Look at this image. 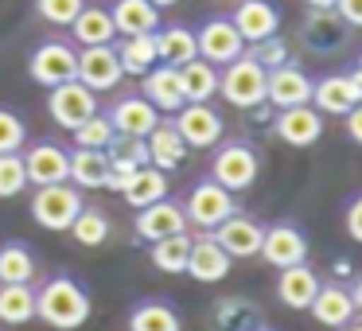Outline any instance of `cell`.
Listing matches in <instances>:
<instances>
[{
    "label": "cell",
    "instance_id": "6",
    "mask_svg": "<svg viewBox=\"0 0 362 331\" xmlns=\"http://www.w3.org/2000/svg\"><path fill=\"white\" fill-rule=\"evenodd\" d=\"M234 211H238L234 191H226L218 180H211V175H203V180L191 183L187 199H183L187 226H195V230H214L218 222H226Z\"/></svg>",
    "mask_w": 362,
    "mask_h": 331
},
{
    "label": "cell",
    "instance_id": "44",
    "mask_svg": "<svg viewBox=\"0 0 362 331\" xmlns=\"http://www.w3.org/2000/svg\"><path fill=\"white\" fill-rule=\"evenodd\" d=\"M343 226H346V234L354 238V242H362V191L346 203V211H343Z\"/></svg>",
    "mask_w": 362,
    "mask_h": 331
},
{
    "label": "cell",
    "instance_id": "17",
    "mask_svg": "<svg viewBox=\"0 0 362 331\" xmlns=\"http://www.w3.org/2000/svg\"><path fill=\"white\" fill-rule=\"evenodd\" d=\"M312 82L308 79V71L292 59V63L276 66V71H269V82H265V105H273V110H292V105H308L312 102Z\"/></svg>",
    "mask_w": 362,
    "mask_h": 331
},
{
    "label": "cell",
    "instance_id": "11",
    "mask_svg": "<svg viewBox=\"0 0 362 331\" xmlns=\"http://www.w3.org/2000/svg\"><path fill=\"white\" fill-rule=\"evenodd\" d=\"M308 234L296 226V222L281 219V222H269L265 226V238H261V253L257 257L273 269H288V265H300L308 261Z\"/></svg>",
    "mask_w": 362,
    "mask_h": 331
},
{
    "label": "cell",
    "instance_id": "30",
    "mask_svg": "<svg viewBox=\"0 0 362 331\" xmlns=\"http://www.w3.org/2000/svg\"><path fill=\"white\" fill-rule=\"evenodd\" d=\"M129 331H183V315L172 300H136L133 312H129Z\"/></svg>",
    "mask_w": 362,
    "mask_h": 331
},
{
    "label": "cell",
    "instance_id": "42",
    "mask_svg": "<svg viewBox=\"0 0 362 331\" xmlns=\"http://www.w3.org/2000/svg\"><path fill=\"white\" fill-rule=\"evenodd\" d=\"M28 144V121L12 105H0V152H20Z\"/></svg>",
    "mask_w": 362,
    "mask_h": 331
},
{
    "label": "cell",
    "instance_id": "23",
    "mask_svg": "<svg viewBox=\"0 0 362 331\" xmlns=\"http://www.w3.org/2000/svg\"><path fill=\"white\" fill-rule=\"evenodd\" d=\"M308 312H312V320L320 323V327H331V331H339L343 323H351L354 315H358L346 284H339V281H320V292H315V300L308 304Z\"/></svg>",
    "mask_w": 362,
    "mask_h": 331
},
{
    "label": "cell",
    "instance_id": "43",
    "mask_svg": "<svg viewBox=\"0 0 362 331\" xmlns=\"http://www.w3.org/2000/svg\"><path fill=\"white\" fill-rule=\"evenodd\" d=\"M86 4L90 0H35V12L55 28H71V20L78 16Z\"/></svg>",
    "mask_w": 362,
    "mask_h": 331
},
{
    "label": "cell",
    "instance_id": "39",
    "mask_svg": "<svg viewBox=\"0 0 362 331\" xmlns=\"http://www.w3.org/2000/svg\"><path fill=\"white\" fill-rule=\"evenodd\" d=\"M71 137H74V149H110L117 133H113L110 117H105V113L98 110L94 117H86L78 129H71Z\"/></svg>",
    "mask_w": 362,
    "mask_h": 331
},
{
    "label": "cell",
    "instance_id": "13",
    "mask_svg": "<svg viewBox=\"0 0 362 331\" xmlns=\"http://www.w3.org/2000/svg\"><path fill=\"white\" fill-rule=\"evenodd\" d=\"M195 43H199V59H206L214 66H226L238 55H245V40L238 35L230 16H206L195 28Z\"/></svg>",
    "mask_w": 362,
    "mask_h": 331
},
{
    "label": "cell",
    "instance_id": "26",
    "mask_svg": "<svg viewBox=\"0 0 362 331\" xmlns=\"http://www.w3.org/2000/svg\"><path fill=\"white\" fill-rule=\"evenodd\" d=\"M144 149H148V164L160 168V172L183 168V160H187V152H191L187 141L180 137V129L172 125V117H160V125L144 137Z\"/></svg>",
    "mask_w": 362,
    "mask_h": 331
},
{
    "label": "cell",
    "instance_id": "10",
    "mask_svg": "<svg viewBox=\"0 0 362 331\" xmlns=\"http://www.w3.org/2000/svg\"><path fill=\"white\" fill-rule=\"evenodd\" d=\"M362 102V79L354 71H335L312 82V105L323 117H346Z\"/></svg>",
    "mask_w": 362,
    "mask_h": 331
},
{
    "label": "cell",
    "instance_id": "36",
    "mask_svg": "<svg viewBox=\"0 0 362 331\" xmlns=\"http://www.w3.org/2000/svg\"><path fill=\"white\" fill-rule=\"evenodd\" d=\"M187 253H191V234H168L160 242H148V261L168 277H180L187 273Z\"/></svg>",
    "mask_w": 362,
    "mask_h": 331
},
{
    "label": "cell",
    "instance_id": "40",
    "mask_svg": "<svg viewBox=\"0 0 362 331\" xmlns=\"http://www.w3.org/2000/svg\"><path fill=\"white\" fill-rule=\"evenodd\" d=\"M28 191V172L20 152H0V199H16Z\"/></svg>",
    "mask_w": 362,
    "mask_h": 331
},
{
    "label": "cell",
    "instance_id": "7",
    "mask_svg": "<svg viewBox=\"0 0 362 331\" xmlns=\"http://www.w3.org/2000/svg\"><path fill=\"white\" fill-rule=\"evenodd\" d=\"M74 71H78V47L66 43V40H43V43H35V51L28 55V79L43 90L74 79Z\"/></svg>",
    "mask_w": 362,
    "mask_h": 331
},
{
    "label": "cell",
    "instance_id": "29",
    "mask_svg": "<svg viewBox=\"0 0 362 331\" xmlns=\"http://www.w3.org/2000/svg\"><path fill=\"white\" fill-rule=\"evenodd\" d=\"M152 40H156L160 63H168V66H183V63H191V59H199L195 28H187V24H160L156 32H152Z\"/></svg>",
    "mask_w": 362,
    "mask_h": 331
},
{
    "label": "cell",
    "instance_id": "45",
    "mask_svg": "<svg viewBox=\"0 0 362 331\" xmlns=\"http://www.w3.org/2000/svg\"><path fill=\"white\" fill-rule=\"evenodd\" d=\"M335 12L351 28H362V0H335Z\"/></svg>",
    "mask_w": 362,
    "mask_h": 331
},
{
    "label": "cell",
    "instance_id": "32",
    "mask_svg": "<svg viewBox=\"0 0 362 331\" xmlns=\"http://www.w3.org/2000/svg\"><path fill=\"white\" fill-rule=\"evenodd\" d=\"M113 47H117V59H121V71H125V79H144V74H148L152 66L160 63L152 32H148V35H121Z\"/></svg>",
    "mask_w": 362,
    "mask_h": 331
},
{
    "label": "cell",
    "instance_id": "41",
    "mask_svg": "<svg viewBox=\"0 0 362 331\" xmlns=\"http://www.w3.org/2000/svg\"><path fill=\"white\" fill-rule=\"evenodd\" d=\"M245 55L257 59L265 71H276V66L292 63V47H288V40H284L281 32L269 35V40H261V43H250V47H245Z\"/></svg>",
    "mask_w": 362,
    "mask_h": 331
},
{
    "label": "cell",
    "instance_id": "37",
    "mask_svg": "<svg viewBox=\"0 0 362 331\" xmlns=\"http://www.w3.org/2000/svg\"><path fill=\"white\" fill-rule=\"evenodd\" d=\"M180 86L187 102H211L218 94V66L206 63V59H191L180 66Z\"/></svg>",
    "mask_w": 362,
    "mask_h": 331
},
{
    "label": "cell",
    "instance_id": "46",
    "mask_svg": "<svg viewBox=\"0 0 362 331\" xmlns=\"http://www.w3.org/2000/svg\"><path fill=\"white\" fill-rule=\"evenodd\" d=\"M343 121H346V137H351V141H354V144H362V102H358V105H354V110H351V113H346V117H343Z\"/></svg>",
    "mask_w": 362,
    "mask_h": 331
},
{
    "label": "cell",
    "instance_id": "21",
    "mask_svg": "<svg viewBox=\"0 0 362 331\" xmlns=\"http://www.w3.org/2000/svg\"><path fill=\"white\" fill-rule=\"evenodd\" d=\"M230 20H234L238 35L245 40V47L281 32V8H276L273 0H238Z\"/></svg>",
    "mask_w": 362,
    "mask_h": 331
},
{
    "label": "cell",
    "instance_id": "14",
    "mask_svg": "<svg viewBox=\"0 0 362 331\" xmlns=\"http://www.w3.org/2000/svg\"><path fill=\"white\" fill-rule=\"evenodd\" d=\"M74 79L82 86H90L94 94H110V90L121 86L125 71H121V59L113 43H98V47H78V71Z\"/></svg>",
    "mask_w": 362,
    "mask_h": 331
},
{
    "label": "cell",
    "instance_id": "24",
    "mask_svg": "<svg viewBox=\"0 0 362 331\" xmlns=\"http://www.w3.org/2000/svg\"><path fill=\"white\" fill-rule=\"evenodd\" d=\"M320 292V273H315L308 261L300 265H288V269H276V300L292 312H308V304L315 300Z\"/></svg>",
    "mask_w": 362,
    "mask_h": 331
},
{
    "label": "cell",
    "instance_id": "48",
    "mask_svg": "<svg viewBox=\"0 0 362 331\" xmlns=\"http://www.w3.org/2000/svg\"><path fill=\"white\" fill-rule=\"evenodd\" d=\"M304 8H335V0H304Z\"/></svg>",
    "mask_w": 362,
    "mask_h": 331
},
{
    "label": "cell",
    "instance_id": "22",
    "mask_svg": "<svg viewBox=\"0 0 362 331\" xmlns=\"http://www.w3.org/2000/svg\"><path fill=\"white\" fill-rule=\"evenodd\" d=\"M211 331H265V312L250 296H218L211 304Z\"/></svg>",
    "mask_w": 362,
    "mask_h": 331
},
{
    "label": "cell",
    "instance_id": "33",
    "mask_svg": "<svg viewBox=\"0 0 362 331\" xmlns=\"http://www.w3.org/2000/svg\"><path fill=\"white\" fill-rule=\"evenodd\" d=\"M105 175H110L105 149H74L71 152V183L78 191H102Z\"/></svg>",
    "mask_w": 362,
    "mask_h": 331
},
{
    "label": "cell",
    "instance_id": "12",
    "mask_svg": "<svg viewBox=\"0 0 362 331\" xmlns=\"http://www.w3.org/2000/svg\"><path fill=\"white\" fill-rule=\"evenodd\" d=\"M172 125L180 129V137L187 141V149H214L226 133V121L211 102H187L183 110L172 113Z\"/></svg>",
    "mask_w": 362,
    "mask_h": 331
},
{
    "label": "cell",
    "instance_id": "18",
    "mask_svg": "<svg viewBox=\"0 0 362 331\" xmlns=\"http://www.w3.org/2000/svg\"><path fill=\"white\" fill-rule=\"evenodd\" d=\"M211 234H214V242H218L234 261H245V257H257V253H261V238H265V226H261L253 214L234 211L226 222H218Z\"/></svg>",
    "mask_w": 362,
    "mask_h": 331
},
{
    "label": "cell",
    "instance_id": "8",
    "mask_svg": "<svg viewBox=\"0 0 362 331\" xmlns=\"http://www.w3.org/2000/svg\"><path fill=\"white\" fill-rule=\"evenodd\" d=\"M102 94H94L90 86H82L78 79H66V82H59V86H51L47 90V113H51V121H55L59 129H78L86 117H94L98 110H102V102H98Z\"/></svg>",
    "mask_w": 362,
    "mask_h": 331
},
{
    "label": "cell",
    "instance_id": "2",
    "mask_svg": "<svg viewBox=\"0 0 362 331\" xmlns=\"http://www.w3.org/2000/svg\"><path fill=\"white\" fill-rule=\"evenodd\" d=\"M265 82H269V71L250 55H238L234 63L218 66V98L234 110L265 105Z\"/></svg>",
    "mask_w": 362,
    "mask_h": 331
},
{
    "label": "cell",
    "instance_id": "38",
    "mask_svg": "<svg viewBox=\"0 0 362 331\" xmlns=\"http://www.w3.org/2000/svg\"><path fill=\"white\" fill-rule=\"evenodd\" d=\"M66 234L74 238V242L82 245V250H98V245H105L110 242V234H113V222H110V214L102 211V207H82L78 211V219L71 222V230Z\"/></svg>",
    "mask_w": 362,
    "mask_h": 331
},
{
    "label": "cell",
    "instance_id": "28",
    "mask_svg": "<svg viewBox=\"0 0 362 331\" xmlns=\"http://www.w3.org/2000/svg\"><path fill=\"white\" fill-rule=\"evenodd\" d=\"M40 281V257L28 242L8 238L0 242V284H35Z\"/></svg>",
    "mask_w": 362,
    "mask_h": 331
},
{
    "label": "cell",
    "instance_id": "9",
    "mask_svg": "<svg viewBox=\"0 0 362 331\" xmlns=\"http://www.w3.org/2000/svg\"><path fill=\"white\" fill-rule=\"evenodd\" d=\"M28 172V187H47V183H66L71 180V149H63L59 141L43 137L32 141L28 149H20Z\"/></svg>",
    "mask_w": 362,
    "mask_h": 331
},
{
    "label": "cell",
    "instance_id": "50",
    "mask_svg": "<svg viewBox=\"0 0 362 331\" xmlns=\"http://www.w3.org/2000/svg\"><path fill=\"white\" fill-rule=\"evenodd\" d=\"M339 331H362V320H351V323H343Z\"/></svg>",
    "mask_w": 362,
    "mask_h": 331
},
{
    "label": "cell",
    "instance_id": "25",
    "mask_svg": "<svg viewBox=\"0 0 362 331\" xmlns=\"http://www.w3.org/2000/svg\"><path fill=\"white\" fill-rule=\"evenodd\" d=\"M141 94L148 98L164 117H172L175 110L187 105L183 86H180V66H168V63H156L148 74H144V79H141Z\"/></svg>",
    "mask_w": 362,
    "mask_h": 331
},
{
    "label": "cell",
    "instance_id": "20",
    "mask_svg": "<svg viewBox=\"0 0 362 331\" xmlns=\"http://www.w3.org/2000/svg\"><path fill=\"white\" fill-rule=\"evenodd\" d=\"M230 265H234V257L214 242L211 230H203L199 238H191V253H187V277H191V281L218 284V281H226V277H230Z\"/></svg>",
    "mask_w": 362,
    "mask_h": 331
},
{
    "label": "cell",
    "instance_id": "47",
    "mask_svg": "<svg viewBox=\"0 0 362 331\" xmlns=\"http://www.w3.org/2000/svg\"><path fill=\"white\" fill-rule=\"evenodd\" d=\"M346 292H351V300H354V312H358V315H362V273H358V277H354V281H351V284H346Z\"/></svg>",
    "mask_w": 362,
    "mask_h": 331
},
{
    "label": "cell",
    "instance_id": "27",
    "mask_svg": "<svg viewBox=\"0 0 362 331\" xmlns=\"http://www.w3.org/2000/svg\"><path fill=\"white\" fill-rule=\"evenodd\" d=\"M105 8H110V16H113L117 40L121 35H148L160 28V8L152 0H110Z\"/></svg>",
    "mask_w": 362,
    "mask_h": 331
},
{
    "label": "cell",
    "instance_id": "3",
    "mask_svg": "<svg viewBox=\"0 0 362 331\" xmlns=\"http://www.w3.org/2000/svg\"><path fill=\"white\" fill-rule=\"evenodd\" d=\"M261 172V156L250 141H218L214 144V156H211V180H218L226 191L242 195L257 183Z\"/></svg>",
    "mask_w": 362,
    "mask_h": 331
},
{
    "label": "cell",
    "instance_id": "31",
    "mask_svg": "<svg viewBox=\"0 0 362 331\" xmlns=\"http://www.w3.org/2000/svg\"><path fill=\"white\" fill-rule=\"evenodd\" d=\"M71 35L78 47H98V43H117V28L105 4H86L78 16L71 20Z\"/></svg>",
    "mask_w": 362,
    "mask_h": 331
},
{
    "label": "cell",
    "instance_id": "34",
    "mask_svg": "<svg viewBox=\"0 0 362 331\" xmlns=\"http://www.w3.org/2000/svg\"><path fill=\"white\" fill-rule=\"evenodd\" d=\"M168 195V172H160V168L144 164L133 172V180L125 183V191H121V199H125L133 211H141V207L156 203V199Z\"/></svg>",
    "mask_w": 362,
    "mask_h": 331
},
{
    "label": "cell",
    "instance_id": "16",
    "mask_svg": "<svg viewBox=\"0 0 362 331\" xmlns=\"http://www.w3.org/2000/svg\"><path fill=\"white\" fill-rule=\"evenodd\" d=\"M133 230H136V238H141L144 245L160 242V238H168V234H183V230H187L183 203H180V199H172V195H164V199H156V203L141 207L136 219H133Z\"/></svg>",
    "mask_w": 362,
    "mask_h": 331
},
{
    "label": "cell",
    "instance_id": "19",
    "mask_svg": "<svg viewBox=\"0 0 362 331\" xmlns=\"http://www.w3.org/2000/svg\"><path fill=\"white\" fill-rule=\"evenodd\" d=\"M273 133H276V141L292 144V149H312V144L323 137V113L315 110L312 102L292 105V110H276Z\"/></svg>",
    "mask_w": 362,
    "mask_h": 331
},
{
    "label": "cell",
    "instance_id": "35",
    "mask_svg": "<svg viewBox=\"0 0 362 331\" xmlns=\"http://www.w3.org/2000/svg\"><path fill=\"white\" fill-rule=\"evenodd\" d=\"M35 320V284H0V323L24 327Z\"/></svg>",
    "mask_w": 362,
    "mask_h": 331
},
{
    "label": "cell",
    "instance_id": "5",
    "mask_svg": "<svg viewBox=\"0 0 362 331\" xmlns=\"http://www.w3.org/2000/svg\"><path fill=\"white\" fill-rule=\"evenodd\" d=\"M351 35H354V28L346 24L335 8H308V16L300 20V28H296L300 47H304L308 55H320V59H331V55H339V51H346Z\"/></svg>",
    "mask_w": 362,
    "mask_h": 331
},
{
    "label": "cell",
    "instance_id": "4",
    "mask_svg": "<svg viewBox=\"0 0 362 331\" xmlns=\"http://www.w3.org/2000/svg\"><path fill=\"white\" fill-rule=\"evenodd\" d=\"M82 207H86L82 191L66 180V183H47V187H35L32 207H28V211H32L35 226L51 230V234H66V230H71V222L78 219Z\"/></svg>",
    "mask_w": 362,
    "mask_h": 331
},
{
    "label": "cell",
    "instance_id": "51",
    "mask_svg": "<svg viewBox=\"0 0 362 331\" xmlns=\"http://www.w3.org/2000/svg\"><path fill=\"white\" fill-rule=\"evenodd\" d=\"M351 71H354V74H358V79H362V51H358V59H354V66H351Z\"/></svg>",
    "mask_w": 362,
    "mask_h": 331
},
{
    "label": "cell",
    "instance_id": "15",
    "mask_svg": "<svg viewBox=\"0 0 362 331\" xmlns=\"http://www.w3.org/2000/svg\"><path fill=\"white\" fill-rule=\"evenodd\" d=\"M105 117H110V125H113V133H117V137H141V141H144V137L160 125L164 113H160L156 105L141 94V90H129V94H121L117 102L105 110Z\"/></svg>",
    "mask_w": 362,
    "mask_h": 331
},
{
    "label": "cell",
    "instance_id": "1",
    "mask_svg": "<svg viewBox=\"0 0 362 331\" xmlns=\"http://www.w3.org/2000/svg\"><path fill=\"white\" fill-rule=\"evenodd\" d=\"M94 312L90 289L74 273H51L35 281V320L55 331H78Z\"/></svg>",
    "mask_w": 362,
    "mask_h": 331
},
{
    "label": "cell",
    "instance_id": "52",
    "mask_svg": "<svg viewBox=\"0 0 362 331\" xmlns=\"http://www.w3.org/2000/svg\"><path fill=\"white\" fill-rule=\"evenodd\" d=\"M265 331H269V327H265Z\"/></svg>",
    "mask_w": 362,
    "mask_h": 331
},
{
    "label": "cell",
    "instance_id": "49",
    "mask_svg": "<svg viewBox=\"0 0 362 331\" xmlns=\"http://www.w3.org/2000/svg\"><path fill=\"white\" fill-rule=\"evenodd\" d=\"M152 4H156V8L164 12V8H175V4H180V0H152Z\"/></svg>",
    "mask_w": 362,
    "mask_h": 331
}]
</instances>
